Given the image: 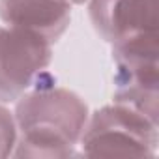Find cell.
I'll return each instance as SVG.
<instances>
[{
	"mask_svg": "<svg viewBox=\"0 0 159 159\" xmlns=\"http://www.w3.org/2000/svg\"><path fill=\"white\" fill-rule=\"evenodd\" d=\"M11 111L17 124L13 157H79V140L90 109L77 92L58 86L49 69L13 103Z\"/></svg>",
	"mask_w": 159,
	"mask_h": 159,
	"instance_id": "cell-1",
	"label": "cell"
},
{
	"mask_svg": "<svg viewBox=\"0 0 159 159\" xmlns=\"http://www.w3.org/2000/svg\"><path fill=\"white\" fill-rule=\"evenodd\" d=\"M159 150V120H152L125 105L109 103L90 112L79 157H155Z\"/></svg>",
	"mask_w": 159,
	"mask_h": 159,
	"instance_id": "cell-2",
	"label": "cell"
},
{
	"mask_svg": "<svg viewBox=\"0 0 159 159\" xmlns=\"http://www.w3.org/2000/svg\"><path fill=\"white\" fill-rule=\"evenodd\" d=\"M51 62L52 43L26 30L0 25V101L13 105Z\"/></svg>",
	"mask_w": 159,
	"mask_h": 159,
	"instance_id": "cell-3",
	"label": "cell"
},
{
	"mask_svg": "<svg viewBox=\"0 0 159 159\" xmlns=\"http://www.w3.org/2000/svg\"><path fill=\"white\" fill-rule=\"evenodd\" d=\"M94 30L109 45L157 32V0H88Z\"/></svg>",
	"mask_w": 159,
	"mask_h": 159,
	"instance_id": "cell-4",
	"label": "cell"
},
{
	"mask_svg": "<svg viewBox=\"0 0 159 159\" xmlns=\"http://www.w3.org/2000/svg\"><path fill=\"white\" fill-rule=\"evenodd\" d=\"M73 8L62 0H0L2 25L56 43L71 25Z\"/></svg>",
	"mask_w": 159,
	"mask_h": 159,
	"instance_id": "cell-5",
	"label": "cell"
},
{
	"mask_svg": "<svg viewBox=\"0 0 159 159\" xmlns=\"http://www.w3.org/2000/svg\"><path fill=\"white\" fill-rule=\"evenodd\" d=\"M17 146V124L10 105L0 101V157H13Z\"/></svg>",
	"mask_w": 159,
	"mask_h": 159,
	"instance_id": "cell-6",
	"label": "cell"
},
{
	"mask_svg": "<svg viewBox=\"0 0 159 159\" xmlns=\"http://www.w3.org/2000/svg\"><path fill=\"white\" fill-rule=\"evenodd\" d=\"M62 2L69 4L71 8H77V6H86V2H88V0H62Z\"/></svg>",
	"mask_w": 159,
	"mask_h": 159,
	"instance_id": "cell-7",
	"label": "cell"
}]
</instances>
